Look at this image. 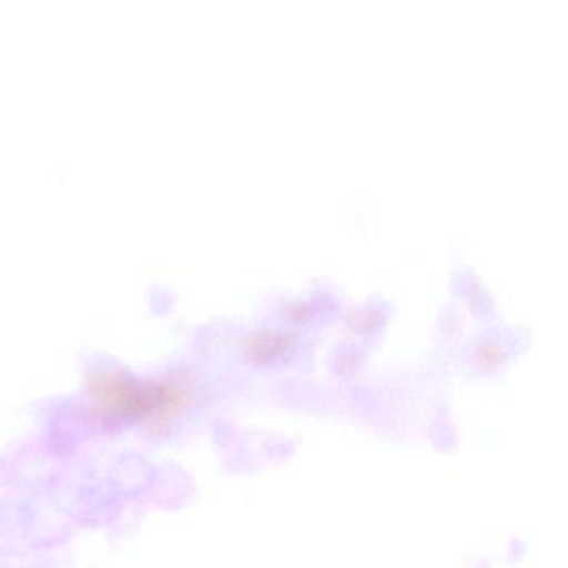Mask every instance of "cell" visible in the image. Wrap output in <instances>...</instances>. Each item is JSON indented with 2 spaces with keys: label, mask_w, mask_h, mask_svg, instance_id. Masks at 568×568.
<instances>
[{
  "label": "cell",
  "mask_w": 568,
  "mask_h": 568,
  "mask_svg": "<svg viewBox=\"0 0 568 568\" xmlns=\"http://www.w3.org/2000/svg\"><path fill=\"white\" fill-rule=\"evenodd\" d=\"M194 400V384L182 375L139 378L119 368H99L85 382V417L101 430L139 428L162 437Z\"/></svg>",
  "instance_id": "cell-1"
},
{
  "label": "cell",
  "mask_w": 568,
  "mask_h": 568,
  "mask_svg": "<svg viewBox=\"0 0 568 568\" xmlns=\"http://www.w3.org/2000/svg\"><path fill=\"white\" fill-rule=\"evenodd\" d=\"M291 345V337L284 332H261L248 342V351L258 357H277L282 351Z\"/></svg>",
  "instance_id": "cell-2"
}]
</instances>
